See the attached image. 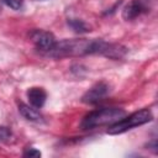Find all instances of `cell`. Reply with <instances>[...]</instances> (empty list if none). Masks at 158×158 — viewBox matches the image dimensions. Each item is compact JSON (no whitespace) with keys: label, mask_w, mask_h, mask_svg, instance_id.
I'll use <instances>...</instances> for the list:
<instances>
[{"label":"cell","mask_w":158,"mask_h":158,"mask_svg":"<svg viewBox=\"0 0 158 158\" xmlns=\"http://www.w3.org/2000/svg\"><path fill=\"white\" fill-rule=\"evenodd\" d=\"M110 51V43L102 40H64L56 42L53 48L47 52L49 56L60 58V57H78L85 54H102L107 56Z\"/></svg>","instance_id":"obj_1"},{"label":"cell","mask_w":158,"mask_h":158,"mask_svg":"<svg viewBox=\"0 0 158 158\" xmlns=\"http://www.w3.org/2000/svg\"><path fill=\"white\" fill-rule=\"evenodd\" d=\"M125 110L118 107H104L95 111L89 112L84 116L80 126L84 130L104 126V125H112L116 121L121 120L125 116Z\"/></svg>","instance_id":"obj_2"},{"label":"cell","mask_w":158,"mask_h":158,"mask_svg":"<svg viewBox=\"0 0 158 158\" xmlns=\"http://www.w3.org/2000/svg\"><path fill=\"white\" fill-rule=\"evenodd\" d=\"M152 118H153L152 112L148 109H142L139 111H136V112L128 115L127 117L123 116L121 120H118L115 123H112L109 127L107 133H110V135H120V133H123V132H126V131H128V130H131L133 127L144 125V123L149 122Z\"/></svg>","instance_id":"obj_3"},{"label":"cell","mask_w":158,"mask_h":158,"mask_svg":"<svg viewBox=\"0 0 158 158\" xmlns=\"http://www.w3.org/2000/svg\"><path fill=\"white\" fill-rule=\"evenodd\" d=\"M30 38L33 42V44L43 51V52H49L53 46L56 44V38L54 36L48 32V31H43V30H33L30 32Z\"/></svg>","instance_id":"obj_4"},{"label":"cell","mask_w":158,"mask_h":158,"mask_svg":"<svg viewBox=\"0 0 158 158\" xmlns=\"http://www.w3.org/2000/svg\"><path fill=\"white\" fill-rule=\"evenodd\" d=\"M109 85L105 81H99L83 95L81 101L85 104H98L109 94Z\"/></svg>","instance_id":"obj_5"},{"label":"cell","mask_w":158,"mask_h":158,"mask_svg":"<svg viewBox=\"0 0 158 158\" xmlns=\"http://www.w3.org/2000/svg\"><path fill=\"white\" fill-rule=\"evenodd\" d=\"M147 11H149V0H132L125 7L122 16L125 20H133Z\"/></svg>","instance_id":"obj_6"},{"label":"cell","mask_w":158,"mask_h":158,"mask_svg":"<svg viewBox=\"0 0 158 158\" xmlns=\"http://www.w3.org/2000/svg\"><path fill=\"white\" fill-rule=\"evenodd\" d=\"M27 98H28V101H30L31 106H33L36 109H40L44 105L46 99H47V94L42 88H36L35 86V88H30L27 90Z\"/></svg>","instance_id":"obj_7"},{"label":"cell","mask_w":158,"mask_h":158,"mask_svg":"<svg viewBox=\"0 0 158 158\" xmlns=\"http://www.w3.org/2000/svg\"><path fill=\"white\" fill-rule=\"evenodd\" d=\"M19 111L26 120H30V121H41L42 120V115L40 114V111L36 110V107L28 106L23 102L19 104Z\"/></svg>","instance_id":"obj_8"},{"label":"cell","mask_w":158,"mask_h":158,"mask_svg":"<svg viewBox=\"0 0 158 158\" xmlns=\"http://www.w3.org/2000/svg\"><path fill=\"white\" fill-rule=\"evenodd\" d=\"M68 25L73 28V31H75L77 33H86L90 31V26L86 25L84 21L78 20V19H70L68 21Z\"/></svg>","instance_id":"obj_9"},{"label":"cell","mask_w":158,"mask_h":158,"mask_svg":"<svg viewBox=\"0 0 158 158\" xmlns=\"http://www.w3.org/2000/svg\"><path fill=\"white\" fill-rule=\"evenodd\" d=\"M4 2L14 10H20L23 5V0H4Z\"/></svg>","instance_id":"obj_10"},{"label":"cell","mask_w":158,"mask_h":158,"mask_svg":"<svg viewBox=\"0 0 158 158\" xmlns=\"http://www.w3.org/2000/svg\"><path fill=\"white\" fill-rule=\"evenodd\" d=\"M23 156L25 157H41V152L37 151L36 148L30 147V148H26V151L23 152Z\"/></svg>","instance_id":"obj_11"},{"label":"cell","mask_w":158,"mask_h":158,"mask_svg":"<svg viewBox=\"0 0 158 158\" xmlns=\"http://www.w3.org/2000/svg\"><path fill=\"white\" fill-rule=\"evenodd\" d=\"M11 136V131L6 127H0V139H7Z\"/></svg>","instance_id":"obj_12"}]
</instances>
